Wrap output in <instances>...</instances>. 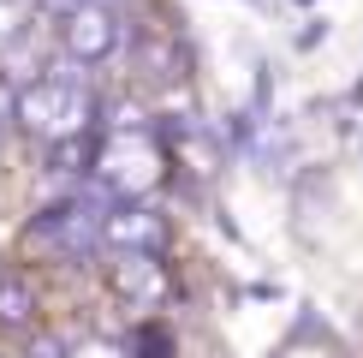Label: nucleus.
I'll return each instance as SVG.
<instances>
[{
    "mask_svg": "<svg viewBox=\"0 0 363 358\" xmlns=\"http://www.w3.org/2000/svg\"><path fill=\"white\" fill-rule=\"evenodd\" d=\"M78 60L66 54V66H54L42 72V78H30L18 90V126L30 131V138H42V143H78V131L96 119V96L84 90L78 72Z\"/></svg>",
    "mask_w": 363,
    "mask_h": 358,
    "instance_id": "f257e3e1",
    "label": "nucleus"
},
{
    "mask_svg": "<svg viewBox=\"0 0 363 358\" xmlns=\"http://www.w3.org/2000/svg\"><path fill=\"white\" fill-rule=\"evenodd\" d=\"M167 173V156L149 131H113L96 156V179L113 191V197H149Z\"/></svg>",
    "mask_w": 363,
    "mask_h": 358,
    "instance_id": "f03ea898",
    "label": "nucleus"
},
{
    "mask_svg": "<svg viewBox=\"0 0 363 358\" xmlns=\"http://www.w3.org/2000/svg\"><path fill=\"white\" fill-rule=\"evenodd\" d=\"M101 203H89V197H72V203H54V209H42L36 221H30V245L36 251H48V257H89V251L101 245Z\"/></svg>",
    "mask_w": 363,
    "mask_h": 358,
    "instance_id": "7ed1b4c3",
    "label": "nucleus"
},
{
    "mask_svg": "<svg viewBox=\"0 0 363 358\" xmlns=\"http://www.w3.org/2000/svg\"><path fill=\"white\" fill-rule=\"evenodd\" d=\"M66 54L78 60V66H101V60H113L119 48H125V12L113 6V0H89V6H78L66 18Z\"/></svg>",
    "mask_w": 363,
    "mask_h": 358,
    "instance_id": "20e7f679",
    "label": "nucleus"
},
{
    "mask_svg": "<svg viewBox=\"0 0 363 358\" xmlns=\"http://www.w3.org/2000/svg\"><path fill=\"white\" fill-rule=\"evenodd\" d=\"M101 245H113V251H149V257H155V251L167 245V215L149 209L143 197H125L119 209H108V221H101Z\"/></svg>",
    "mask_w": 363,
    "mask_h": 358,
    "instance_id": "39448f33",
    "label": "nucleus"
},
{
    "mask_svg": "<svg viewBox=\"0 0 363 358\" xmlns=\"http://www.w3.org/2000/svg\"><path fill=\"white\" fill-rule=\"evenodd\" d=\"M113 287H119V298H131V305L155 310L161 298H167V268L149 257V251H119V263H113Z\"/></svg>",
    "mask_w": 363,
    "mask_h": 358,
    "instance_id": "423d86ee",
    "label": "nucleus"
},
{
    "mask_svg": "<svg viewBox=\"0 0 363 358\" xmlns=\"http://www.w3.org/2000/svg\"><path fill=\"white\" fill-rule=\"evenodd\" d=\"M36 322V293L18 275H0V328H30Z\"/></svg>",
    "mask_w": 363,
    "mask_h": 358,
    "instance_id": "0eeeda50",
    "label": "nucleus"
},
{
    "mask_svg": "<svg viewBox=\"0 0 363 358\" xmlns=\"http://www.w3.org/2000/svg\"><path fill=\"white\" fill-rule=\"evenodd\" d=\"M24 30H30V6L24 0H0V48H12Z\"/></svg>",
    "mask_w": 363,
    "mask_h": 358,
    "instance_id": "6e6552de",
    "label": "nucleus"
},
{
    "mask_svg": "<svg viewBox=\"0 0 363 358\" xmlns=\"http://www.w3.org/2000/svg\"><path fill=\"white\" fill-rule=\"evenodd\" d=\"M6 126H18V96H12L6 78H0V143H6Z\"/></svg>",
    "mask_w": 363,
    "mask_h": 358,
    "instance_id": "1a4fd4ad",
    "label": "nucleus"
},
{
    "mask_svg": "<svg viewBox=\"0 0 363 358\" xmlns=\"http://www.w3.org/2000/svg\"><path fill=\"white\" fill-rule=\"evenodd\" d=\"M78 6H89V0H42V12H54V18H72Z\"/></svg>",
    "mask_w": 363,
    "mask_h": 358,
    "instance_id": "9d476101",
    "label": "nucleus"
},
{
    "mask_svg": "<svg viewBox=\"0 0 363 358\" xmlns=\"http://www.w3.org/2000/svg\"><path fill=\"white\" fill-rule=\"evenodd\" d=\"M78 358H125V352L108 347V340H89V347H78Z\"/></svg>",
    "mask_w": 363,
    "mask_h": 358,
    "instance_id": "9b49d317",
    "label": "nucleus"
},
{
    "mask_svg": "<svg viewBox=\"0 0 363 358\" xmlns=\"http://www.w3.org/2000/svg\"><path fill=\"white\" fill-rule=\"evenodd\" d=\"M30 358H66V352H60L54 340H36V352H30Z\"/></svg>",
    "mask_w": 363,
    "mask_h": 358,
    "instance_id": "f8f14e48",
    "label": "nucleus"
}]
</instances>
